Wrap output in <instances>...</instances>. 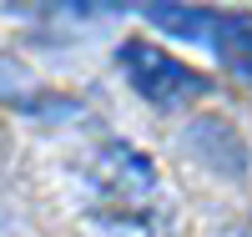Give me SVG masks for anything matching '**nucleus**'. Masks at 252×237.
I'll return each mask as SVG.
<instances>
[{
    "label": "nucleus",
    "mask_w": 252,
    "mask_h": 237,
    "mask_svg": "<svg viewBox=\"0 0 252 237\" xmlns=\"http://www.w3.org/2000/svg\"><path fill=\"white\" fill-rule=\"evenodd\" d=\"M121 76L131 81V91L141 101L161 106V111H172V106H187L192 96H207V76L182 66L177 56L157 51L152 40H121Z\"/></svg>",
    "instance_id": "nucleus-2"
},
{
    "label": "nucleus",
    "mask_w": 252,
    "mask_h": 237,
    "mask_svg": "<svg viewBox=\"0 0 252 237\" xmlns=\"http://www.w3.org/2000/svg\"><path fill=\"white\" fill-rule=\"evenodd\" d=\"M212 51L227 61V71L252 81V15H217Z\"/></svg>",
    "instance_id": "nucleus-4"
},
{
    "label": "nucleus",
    "mask_w": 252,
    "mask_h": 237,
    "mask_svg": "<svg viewBox=\"0 0 252 237\" xmlns=\"http://www.w3.org/2000/svg\"><path fill=\"white\" fill-rule=\"evenodd\" d=\"M146 20L157 31H172V35H187V40H207V46H212V31H217L212 10H187V5H146Z\"/></svg>",
    "instance_id": "nucleus-5"
},
{
    "label": "nucleus",
    "mask_w": 252,
    "mask_h": 237,
    "mask_svg": "<svg viewBox=\"0 0 252 237\" xmlns=\"http://www.w3.org/2000/svg\"><path fill=\"white\" fill-rule=\"evenodd\" d=\"M187 152H192L197 162H207L212 171H222V177H242L247 171V152H242V136L232 132L227 121H217V116H197L192 126H187Z\"/></svg>",
    "instance_id": "nucleus-3"
},
{
    "label": "nucleus",
    "mask_w": 252,
    "mask_h": 237,
    "mask_svg": "<svg viewBox=\"0 0 252 237\" xmlns=\"http://www.w3.org/2000/svg\"><path fill=\"white\" fill-rule=\"evenodd\" d=\"M71 187L96 237H172V202H166L161 171L131 141H96L76 162Z\"/></svg>",
    "instance_id": "nucleus-1"
}]
</instances>
